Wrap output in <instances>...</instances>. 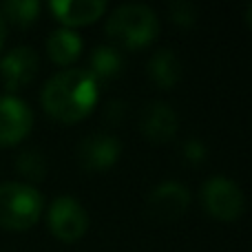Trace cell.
I'll return each mask as SVG.
<instances>
[{
    "label": "cell",
    "instance_id": "obj_1",
    "mask_svg": "<svg viewBox=\"0 0 252 252\" xmlns=\"http://www.w3.org/2000/svg\"><path fill=\"white\" fill-rule=\"evenodd\" d=\"M97 102V80L82 66H69L47 80L42 106L60 122H78Z\"/></svg>",
    "mask_w": 252,
    "mask_h": 252
},
{
    "label": "cell",
    "instance_id": "obj_2",
    "mask_svg": "<svg viewBox=\"0 0 252 252\" xmlns=\"http://www.w3.org/2000/svg\"><path fill=\"white\" fill-rule=\"evenodd\" d=\"M106 33L122 47L137 49L155 40L159 33V18L148 4L124 2L111 11L106 20Z\"/></svg>",
    "mask_w": 252,
    "mask_h": 252
},
{
    "label": "cell",
    "instance_id": "obj_3",
    "mask_svg": "<svg viewBox=\"0 0 252 252\" xmlns=\"http://www.w3.org/2000/svg\"><path fill=\"white\" fill-rule=\"evenodd\" d=\"M42 192L27 182L0 184V228L27 230L42 215Z\"/></svg>",
    "mask_w": 252,
    "mask_h": 252
},
{
    "label": "cell",
    "instance_id": "obj_4",
    "mask_svg": "<svg viewBox=\"0 0 252 252\" xmlns=\"http://www.w3.org/2000/svg\"><path fill=\"white\" fill-rule=\"evenodd\" d=\"M201 201L206 210L217 219H237L244 210V190L235 179L226 175H213L201 186Z\"/></svg>",
    "mask_w": 252,
    "mask_h": 252
},
{
    "label": "cell",
    "instance_id": "obj_5",
    "mask_svg": "<svg viewBox=\"0 0 252 252\" xmlns=\"http://www.w3.org/2000/svg\"><path fill=\"white\" fill-rule=\"evenodd\" d=\"M47 221L51 232L62 241H75L87 232L89 215L84 206L75 197L60 195L51 201L47 213Z\"/></svg>",
    "mask_w": 252,
    "mask_h": 252
},
{
    "label": "cell",
    "instance_id": "obj_6",
    "mask_svg": "<svg viewBox=\"0 0 252 252\" xmlns=\"http://www.w3.org/2000/svg\"><path fill=\"white\" fill-rule=\"evenodd\" d=\"M148 210L155 219L170 221L186 213L190 206V190L177 179H164L148 192Z\"/></svg>",
    "mask_w": 252,
    "mask_h": 252
},
{
    "label": "cell",
    "instance_id": "obj_7",
    "mask_svg": "<svg viewBox=\"0 0 252 252\" xmlns=\"http://www.w3.org/2000/svg\"><path fill=\"white\" fill-rule=\"evenodd\" d=\"M33 124L29 104L16 95L0 97V146H11L20 142Z\"/></svg>",
    "mask_w": 252,
    "mask_h": 252
},
{
    "label": "cell",
    "instance_id": "obj_8",
    "mask_svg": "<svg viewBox=\"0 0 252 252\" xmlns=\"http://www.w3.org/2000/svg\"><path fill=\"white\" fill-rule=\"evenodd\" d=\"M120 151H122V144H120V139L115 135L104 133V130H95V133H89L78 144V159L84 168L102 170L118 161Z\"/></svg>",
    "mask_w": 252,
    "mask_h": 252
},
{
    "label": "cell",
    "instance_id": "obj_9",
    "mask_svg": "<svg viewBox=\"0 0 252 252\" xmlns=\"http://www.w3.org/2000/svg\"><path fill=\"white\" fill-rule=\"evenodd\" d=\"M177 111L164 100L148 102L139 113V128L151 142H168L177 133Z\"/></svg>",
    "mask_w": 252,
    "mask_h": 252
},
{
    "label": "cell",
    "instance_id": "obj_10",
    "mask_svg": "<svg viewBox=\"0 0 252 252\" xmlns=\"http://www.w3.org/2000/svg\"><path fill=\"white\" fill-rule=\"evenodd\" d=\"M40 66V58L35 53V49L31 47H16L9 53H4V58L0 60V73H2V82L9 91L25 87L27 82L35 78Z\"/></svg>",
    "mask_w": 252,
    "mask_h": 252
},
{
    "label": "cell",
    "instance_id": "obj_11",
    "mask_svg": "<svg viewBox=\"0 0 252 252\" xmlns=\"http://www.w3.org/2000/svg\"><path fill=\"white\" fill-rule=\"evenodd\" d=\"M49 9L64 25H87L106 11V0H51Z\"/></svg>",
    "mask_w": 252,
    "mask_h": 252
},
{
    "label": "cell",
    "instance_id": "obj_12",
    "mask_svg": "<svg viewBox=\"0 0 252 252\" xmlns=\"http://www.w3.org/2000/svg\"><path fill=\"white\" fill-rule=\"evenodd\" d=\"M148 78L159 89H170L182 78V60L173 49H157L146 62Z\"/></svg>",
    "mask_w": 252,
    "mask_h": 252
},
{
    "label": "cell",
    "instance_id": "obj_13",
    "mask_svg": "<svg viewBox=\"0 0 252 252\" xmlns=\"http://www.w3.org/2000/svg\"><path fill=\"white\" fill-rule=\"evenodd\" d=\"M82 51V38L75 33L71 27H60L53 29L47 38V53L58 64H69Z\"/></svg>",
    "mask_w": 252,
    "mask_h": 252
},
{
    "label": "cell",
    "instance_id": "obj_14",
    "mask_svg": "<svg viewBox=\"0 0 252 252\" xmlns=\"http://www.w3.org/2000/svg\"><path fill=\"white\" fill-rule=\"evenodd\" d=\"M124 71V56L113 44H100L91 51L89 73L95 80H113Z\"/></svg>",
    "mask_w": 252,
    "mask_h": 252
},
{
    "label": "cell",
    "instance_id": "obj_15",
    "mask_svg": "<svg viewBox=\"0 0 252 252\" xmlns=\"http://www.w3.org/2000/svg\"><path fill=\"white\" fill-rule=\"evenodd\" d=\"M4 20H11L13 25L27 27L38 18L40 13V2L38 0H4L0 7Z\"/></svg>",
    "mask_w": 252,
    "mask_h": 252
},
{
    "label": "cell",
    "instance_id": "obj_16",
    "mask_svg": "<svg viewBox=\"0 0 252 252\" xmlns=\"http://www.w3.org/2000/svg\"><path fill=\"white\" fill-rule=\"evenodd\" d=\"M16 168L29 179H42L44 173H47V161H44V155L40 151L27 148V151H22L18 155Z\"/></svg>",
    "mask_w": 252,
    "mask_h": 252
},
{
    "label": "cell",
    "instance_id": "obj_17",
    "mask_svg": "<svg viewBox=\"0 0 252 252\" xmlns=\"http://www.w3.org/2000/svg\"><path fill=\"white\" fill-rule=\"evenodd\" d=\"M168 13L173 22L182 27H190L197 20V4L190 0H173V2H168Z\"/></svg>",
    "mask_w": 252,
    "mask_h": 252
},
{
    "label": "cell",
    "instance_id": "obj_18",
    "mask_svg": "<svg viewBox=\"0 0 252 252\" xmlns=\"http://www.w3.org/2000/svg\"><path fill=\"white\" fill-rule=\"evenodd\" d=\"M184 155H186V159L190 161H201L206 157V146L201 139L197 137H190L184 142Z\"/></svg>",
    "mask_w": 252,
    "mask_h": 252
},
{
    "label": "cell",
    "instance_id": "obj_19",
    "mask_svg": "<svg viewBox=\"0 0 252 252\" xmlns=\"http://www.w3.org/2000/svg\"><path fill=\"white\" fill-rule=\"evenodd\" d=\"M4 38H7V20H4L2 13H0V49H2V44H4Z\"/></svg>",
    "mask_w": 252,
    "mask_h": 252
},
{
    "label": "cell",
    "instance_id": "obj_20",
    "mask_svg": "<svg viewBox=\"0 0 252 252\" xmlns=\"http://www.w3.org/2000/svg\"><path fill=\"white\" fill-rule=\"evenodd\" d=\"M244 16H246V22L252 27V0L248 4H246V11H244Z\"/></svg>",
    "mask_w": 252,
    "mask_h": 252
}]
</instances>
